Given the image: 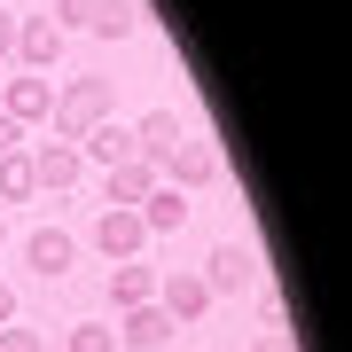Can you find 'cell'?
<instances>
[{"label":"cell","instance_id":"7a4b0ae2","mask_svg":"<svg viewBox=\"0 0 352 352\" xmlns=\"http://www.w3.org/2000/svg\"><path fill=\"white\" fill-rule=\"evenodd\" d=\"M157 180H164V188H180V196H188V188H212V180H219V149L188 133V141H180L173 157L157 164Z\"/></svg>","mask_w":352,"mask_h":352},{"label":"cell","instance_id":"30bf717a","mask_svg":"<svg viewBox=\"0 0 352 352\" xmlns=\"http://www.w3.org/2000/svg\"><path fill=\"white\" fill-rule=\"evenodd\" d=\"M55 55H63V32H55L47 16L16 24V63H24V71H39V78H47V63H55Z\"/></svg>","mask_w":352,"mask_h":352},{"label":"cell","instance_id":"d4e9b609","mask_svg":"<svg viewBox=\"0 0 352 352\" xmlns=\"http://www.w3.org/2000/svg\"><path fill=\"white\" fill-rule=\"evenodd\" d=\"M0 243H8V227H0Z\"/></svg>","mask_w":352,"mask_h":352},{"label":"cell","instance_id":"52a82bcc","mask_svg":"<svg viewBox=\"0 0 352 352\" xmlns=\"http://www.w3.org/2000/svg\"><path fill=\"white\" fill-rule=\"evenodd\" d=\"M141 243H149V227H141V212H102V219H94V251L110 258V266L141 258Z\"/></svg>","mask_w":352,"mask_h":352},{"label":"cell","instance_id":"d6986e66","mask_svg":"<svg viewBox=\"0 0 352 352\" xmlns=\"http://www.w3.org/2000/svg\"><path fill=\"white\" fill-rule=\"evenodd\" d=\"M87 16H94V0H55L47 24H55V32H87Z\"/></svg>","mask_w":352,"mask_h":352},{"label":"cell","instance_id":"4fadbf2b","mask_svg":"<svg viewBox=\"0 0 352 352\" xmlns=\"http://www.w3.org/2000/svg\"><path fill=\"white\" fill-rule=\"evenodd\" d=\"M133 212H141V227H149V235H173V227L188 219V196H180V188H164V180H157V188H149V196L133 204Z\"/></svg>","mask_w":352,"mask_h":352},{"label":"cell","instance_id":"9c48e42d","mask_svg":"<svg viewBox=\"0 0 352 352\" xmlns=\"http://www.w3.org/2000/svg\"><path fill=\"white\" fill-rule=\"evenodd\" d=\"M47 110H55V78H8V102H0V118H16V126H47Z\"/></svg>","mask_w":352,"mask_h":352},{"label":"cell","instance_id":"8fae6325","mask_svg":"<svg viewBox=\"0 0 352 352\" xmlns=\"http://www.w3.org/2000/svg\"><path fill=\"white\" fill-rule=\"evenodd\" d=\"M251 274H258V266H251L243 243H219V251L204 258V289H212V298H219V289H251Z\"/></svg>","mask_w":352,"mask_h":352},{"label":"cell","instance_id":"5bb4252c","mask_svg":"<svg viewBox=\"0 0 352 352\" xmlns=\"http://www.w3.org/2000/svg\"><path fill=\"white\" fill-rule=\"evenodd\" d=\"M78 157H94V164H126V157H133V133L118 126V118H102V126L78 133Z\"/></svg>","mask_w":352,"mask_h":352},{"label":"cell","instance_id":"484cf974","mask_svg":"<svg viewBox=\"0 0 352 352\" xmlns=\"http://www.w3.org/2000/svg\"><path fill=\"white\" fill-rule=\"evenodd\" d=\"M164 352H180V344H164Z\"/></svg>","mask_w":352,"mask_h":352},{"label":"cell","instance_id":"ac0fdd59","mask_svg":"<svg viewBox=\"0 0 352 352\" xmlns=\"http://www.w3.org/2000/svg\"><path fill=\"white\" fill-rule=\"evenodd\" d=\"M63 352H118V337H110L102 321H78L71 337H63Z\"/></svg>","mask_w":352,"mask_h":352},{"label":"cell","instance_id":"603a6c76","mask_svg":"<svg viewBox=\"0 0 352 352\" xmlns=\"http://www.w3.org/2000/svg\"><path fill=\"white\" fill-rule=\"evenodd\" d=\"M8 55H16V16L0 8V63H8Z\"/></svg>","mask_w":352,"mask_h":352},{"label":"cell","instance_id":"7402d4cb","mask_svg":"<svg viewBox=\"0 0 352 352\" xmlns=\"http://www.w3.org/2000/svg\"><path fill=\"white\" fill-rule=\"evenodd\" d=\"M251 352H298V344H289V329H266V337H258Z\"/></svg>","mask_w":352,"mask_h":352},{"label":"cell","instance_id":"e0dca14e","mask_svg":"<svg viewBox=\"0 0 352 352\" xmlns=\"http://www.w3.org/2000/svg\"><path fill=\"white\" fill-rule=\"evenodd\" d=\"M39 188H32V164H24V149L16 157H0V204H32Z\"/></svg>","mask_w":352,"mask_h":352},{"label":"cell","instance_id":"ba28073f","mask_svg":"<svg viewBox=\"0 0 352 352\" xmlns=\"http://www.w3.org/2000/svg\"><path fill=\"white\" fill-rule=\"evenodd\" d=\"M24 258H32V274H71V258H78V235H71V227H32V235H24Z\"/></svg>","mask_w":352,"mask_h":352},{"label":"cell","instance_id":"277c9868","mask_svg":"<svg viewBox=\"0 0 352 352\" xmlns=\"http://www.w3.org/2000/svg\"><path fill=\"white\" fill-rule=\"evenodd\" d=\"M110 337H118V352H164V344H173V314H164L157 298L149 305H126V321H118Z\"/></svg>","mask_w":352,"mask_h":352},{"label":"cell","instance_id":"ffe728a7","mask_svg":"<svg viewBox=\"0 0 352 352\" xmlns=\"http://www.w3.org/2000/svg\"><path fill=\"white\" fill-rule=\"evenodd\" d=\"M0 352H47V344H39V329H16L8 321V329H0Z\"/></svg>","mask_w":352,"mask_h":352},{"label":"cell","instance_id":"44dd1931","mask_svg":"<svg viewBox=\"0 0 352 352\" xmlns=\"http://www.w3.org/2000/svg\"><path fill=\"white\" fill-rule=\"evenodd\" d=\"M24 149V126H16V118H0V157H16Z\"/></svg>","mask_w":352,"mask_h":352},{"label":"cell","instance_id":"6da1fadb","mask_svg":"<svg viewBox=\"0 0 352 352\" xmlns=\"http://www.w3.org/2000/svg\"><path fill=\"white\" fill-rule=\"evenodd\" d=\"M118 110V94H110V78H63L55 87V141H78L87 126H102V118Z\"/></svg>","mask_w":352,"mask_h":352},{"label":"cell","instance_id":"3957f363","mask_svg":"<svg viewBox=\"0 0 352 352\" xmlns=\"http://www.w3.org/2000/svg\"><path fill=\"white\" fill-rule=\"evenodd\" d=\"M24 164H32V188H55V196H71V180L87 173L78 141H39V149H24Z\"/></svg>","mask_w":352,"mask_h":352},{"label":"cell","instance_id":"8992f818","mask_svg":"<svg viewBox=\"0 0 352 352\" xmlns=\"http://www.w3.org/2000/svg\"><path fill=\"white\" fill-rule=\"evenodd\" d=\"M157 305L173 314V329H188V321L212 314V289H204V274H188V266H180V274H164V282H157Z\"/></svg>","mask_w":352,"mask_h":352},{"label":"cell","instance_id":"7c38bea8","mask_svg":"<svg viewBox=\"0 0 352 352\" xmlns=\"http://www.w3.org/2000/svg\"><path fill=\"white\" fill-rule=\"evenodd\" d=\"M149 188H157V164L126 157V164H110V196H102V204H110V212H133V204L149 196Z\"/></svg>","mask_w":352,"mask_h":352},{"label":"cell","instance_id":"2e32d148","mask_svg":"<svg viewBox=\"0 0 352 352\" xmlns=\"http://www.w3.org/2000/svg\"><path fill=\"white\" fill-rule=\"evenodd\" d=\"M133 24H141L133 0H94V16H87V32H94V39H126Z\"/></svg>","mask_w":352,"mask_h":352},{"label":"cell","instance_id":"9a60e30c","mask_svg":"<svg viewBox=\"0 0 352 352\" xmlns=\"http://www.w3.org/2000/svg\"><path fill=\"white\" fill-rule=\"evenodd\" d=\"M149 298H157V274H149L141 258L110 266V305H118V314H126V305H149Z\"/></svg>","mask_w":352,"mask_h":352},{"label":"cell","instance_id":"5b68a950","mask_svg":"<svg viewBox=\"0 0 352 352\" xmlns=\"http://www.w3.org/2000/svg\"><path fill=\"white\" fill-rule=\"evenodd\" d=\"M126 133H133V157H141V164H164V157L180 149V141H188V126H180L173 110H141Z\"/></svg>","mask_w":352,"mask_h":352},{"label":"cell","instance_id":"cb8c5ba5","mask_svg":"<svg viewBox=\"0 0 352 352\" xmlns=\"http://www.w3.org/2000/svg\"><path fill=\"white\" fill-rule=\"evenodd\" d=\"M8 321H16V289L0 282V329H8Z\"/></svg>","mask_w":352,"mask_h":352}]
</instances>
